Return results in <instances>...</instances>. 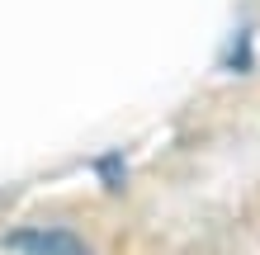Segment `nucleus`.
I'll list each match as a JSON object with an SVG mask.
<instances>
[{
    "instance_id": "1",
    "label": "nucleus",
    "mask_w": 260,
    "mask_h": 255,
    "mask_svg": "<svg viewBox=\"0 0 260 255\" xmlns=\"http://www.w3.org/2000/svg\"><path fill=\"white\" fill-rule=\"evenodd\" d=\"M5 250H19V255H85V246L67 232H43V227H28V232H10L5 236Z\"/></svg>"
}]
</instances>
